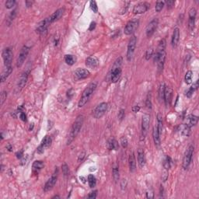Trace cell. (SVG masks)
Returning a JSON list of instances; mask_svg holds the SVG:
<instances>
[{
  "label": "cell",
  "instance_id": "cell-43",
  "mask_svg": "<svg viewBox=\"0 0 199 199\" xmlns=\"http://www.w3.org/2000/svg\"><path fill=\"white\" fill-rule=\"evenodd\" d=\"M90 8L93 11V13H97L98 11V7L97 5V2L95 1H90Z\"/></svg>",
  "mask_w": 199,
  "mask_h": 199
},
{
  "label": "cell",
  "instance_id": "cell-37",
  "mask_svg": "<svg viewBox=\"0 0 199 199\" xmlns=\"http://www.w3.org/2000/svg\"><path fill=\"white\" fill-rule=\"evenodd\" d=\"M192 77H193V72L190 70L188 71L185 74V77H184V80L187 84H190L192 82Z\"/></svg>",
  "mask_w": 199,
  "mask_h": 199
},
{
  "label": "cell",
  "instance_id": "cell-9",
  "mask_svg": "<svg viewBox=\"0 0 199 199\" xmlns=\"http://www.w3.org/2000/svg\"><path fill=\"white\" fill-rule=\"evenodd\" d=\"M136 44H137V38L135 36L131 37V39L129 41L128 45V50H127V54H126V58L128 62L132 61L133 55H134L135 50L136 48Z\"/></svg>",
  "mask_w": 199,
  "mask_h": 199
},
{
  "label": "cell",
  "instance_id": "cell-11",
  "mask_svg": "<svg viewBox=\"0 0 199 199\" xmlns=\"http://www.w3.org/2000/svg\"><path fill=\"white\" fill-rule=\"evenodd\" d=\"M13 52L10 48H5L2 51V59L4 62V65L6 67H10L12 62H13Z\"/></svg>",
  "mask_w": 199,
  "mask_h": 199
},
{
  "label": "cell",
  "instance_id": "cell-50",
  "mask_svg": "<svg viewBox=\"0 0 199 199\" xmlns=\"http://www.w3.org/2000/svg\"><path fill=\"white\" fill-rule=\"evenodd\" d=\"M97 190H94V191H92V192L88 195V198H97Z\"/></svg>",
  "mask_w": 199,
  "mask_h": 199
},
{
  "label": "cell",
  "instance_id": "cell-26",
  "mask_svg": "<svg viewBox=\"0 0 199 199\" xmlns=\"http://www.w3.org/2000/svg\"><path fill=\"white\" fill-rule=\"evenodd\" d=\"M152 138H153L155 145L159 146L160 145V135L157 129V126H155L152 130Z\"/></svg>",
  "mask_w": 199,
  "mask_h": 199
},
{
  "label": "cell",
  "instance_id": "cell-32",
  "mask_svg": "<svg viewBox=\"0 0 199 199\" xmlns=\"http://www.w3.org/2000/svg\"><path fill=\"white\" fill-rule=\"evenodd\" d=\"M65 61L69 65H72L76 63V58L72 54H66L65 56Z\"/></svg>",
  "mask_w": 199,
  "mask_h": 199
},
{
  "label": "cell",
  "instance_id": "cell-13",
  "mask_svg": "<svg viewBox=\"0 0 199 199\" xmlns=\"http://www.w3.org/2000/svg\"><path fill=\"white\" fill-rule=\"evenodd\" d=\"M57 178H58V169L55 170V172L48 180V181L46 182V184H44V191H49V190H52L56 184Z\"/></svg>",
  "mask_w": 199,
  "mask_h": 199
},
{
  "label": "cell",
  "instance_id": "cell-45",
  "mask_svg": "<svg viewBox=\"0 0 199 199\" xmlns=\"http://www.w3.org/2000/svg\"><path fill=\"white\" fill-rule=\"evenodd\" d=\"M152 54H153V50L152 48H149L146 51V53H145V59L146 60H149L151 59V57L152 56Z\"/></svg>",
  "mask_w": 199,
  "mask_h": 199
},
{
  "label": "cell",
  "instance_id": "cell-31",
  "mask_svg": "<svg viewBox=\"0 0 199 199\" xmlns=\"http://www.w3.org/2000/svg\"><path fill=\"white\" fill-rule=\"evenodd\" d=\"M119 167L117 164H115L113 167V179L116 183L119 180L120 174H119Z\"/></svg>",
  "mask_w": 199,
  "mask_h": 199
},
{
  "label": "cell",
  "instance_id": "cell-47",
  "mask_svg": "<svg viewBox=\"0 0 199 199\" xmlns=\"http://www.w3.org/2000/svg\"><path fill=\"white\" fill-rule=\"evenodd\" d=\"M165 3H167V9H171V8L174 6V4H175V2H174L173 0H168V1H167Z\"/></svg>",
  "mask_w": 199,
  "mask_h": 199
},
{
  "label": "cell",
  "instance_id": "cell-53",
  "mask_svg": "<svg viewBox=\"0 0 199 199\" xmlns=\"http://www.w3.org/2000/svg\"><path fill=\"white\" fill-rule=\"evenodd\" d=\"M139 110H140V107L139 106H134L132 107V111L135 113L139 112Z\"/></svg>",
  "mask_w": 199,
  "mask_h": 199
},
{
  "label": "cell",
  "instance_id": "cell-55",
  "mask_svg": "<svg viewBox=\"0 0 199 199\" xmlns=\"http://www.w3.org/2000/svg\"><path fill=\"white\" fill-rule=\"evenodd\" d=\"M67 96L69 98H71L72 96H73V90L72 89H69V90L67 92Z\"/></svg>",
  "mask_w": 199,
  "mask_h": 199
},
{
  "label": "cell",
  "instance_id": "cell-28",
  "mask_svg": "<svg viewBox=\"0 0 199 199\" xmlns=\"http://www.w3.org/2000/svg\"><path fill=\"white\" fill-rule=\"evenodd\" d=\"M198 121V117L195 115H190L188 117H187V125H188L189 127H192L197 125Z\"/></svg>",
  "mask_w": 199,
  "mask_h": 199
},
{
  "label": "cell",
  "instance_id": "cell-51",
  "mask_svg": "<svg viewBox=\"0 0 199 199\" xmlns=\"http://www.w3.org/2000/svg\"><path fill=\"white\" fill-rule=\"evenodd\" d=\"M20 119H21L23 121H26V114H25L24 112H23V111H21V112H20Z\"/></svg>",
  "mask_w": 199,
  "mask_h": 199
},
{
  "label": "cell",
  "instance_id": "cell-44",
  "mask_svg": "<svg viewBox=\"0 0 199 199\" xmlns=\"http://www.w3.org/2000/svg\"><path fill=\"white\" fill-rule=\"evenodd\" d=\"M120 143H121V146L123 148H127L128 146V139L126 137H121L120 139Z\"/></svg>",
  "mask_w": 199,
  "mask_h": 199
},
{
  "label": "cell",
  "instance_id": "cell-34",
  "mask_svg": "<svg viewBox=\"0 0 199 199\" xmlns=\"http://www.w3.org/2000/svg\"><path fill=\"white\" fill-rule=\"evenodd\" d=\"M157 129H158L160 135L162 134V117L161 114H158V115H157Z\"/></svg>",
  "mask_w": 199,
  "mask_h": 199
},
{
  "label": "cell",
  "instance_id": "cell-1",
  "mask_svg": "<svg viewBox=\"0 0 199 199\" xmlns=\"http://www.w3.org/2000/svg\"><path fill=\"white\" fill-rule=\"evenodd\" d=\"M166 45L167 42L166 40L162 39L159 43L158 48L156 49V52L154 55V62H156L158 66V70L160 72L162 71L163 66H164L165 60H166Z\"/></svg>",
  "mask_w": 199,
  "mask_h": 199
},
{
  "label": "cell",
  "instance_id": "cell-25",
  "mask_svg": "<svg viewBox=\"0 0 199 199\" xmlns=\"http://www.w3.org/2000/svg\"><path fill=\"white\" fill-rule=\"evenodd\" d=\"M138 162H139V166L140 168H142L145 164V153L142 149H139L138 151Z\"/></svg>",
  "mask_w": 199,
  "mask_h": 199
},
{
  "label": "cell",
  "instance_id": "cell-4",
  "mask_svg": "<svg viewBox=\"0 0 199 199\" xmlns=\"http://www.w3.org/2000/svg\"><path fill=\"white\" fill-rule=\"evenodd\" d=\"M122 62H123L122 57H119L117 60L115 61V62L114 63L112 69L110 72V80L114 83H116L120 79V77L121 76V64H122Z\"/></svg>",
  "mask_w": 199,
  "mask_h": 199
},
{
  "label": "cell",
  "instance_id": "cell-30",
  "mask_svg": "<svg viewBox=\"0 0 199 199\" xmlns=\"http://www.w3.org/2000/svg\"><path fill=\"white\" fill-rule=\"evenodd\" d=\"M179 131L181 132V134L184 136H189L190 132V128L188 125H187L186 124L185 125H181L179 126Z\"/></svg>",
  "mask_w": 199,
  "mask_h": 199
},
{
  "label": "cell",
  "instance_id": "cell-36",
  "mask_svg": "<svg viewBox=\"0 0 199 199\" xmlns=\"http://www.w3.org/2000/svg\"><path fill=\"white\" fill-rule=\"evenodd\" d=\"M88 183H89V186L91 188H93L97 184V180H96L95 177L92 174H89L88 176Z\"/></svg>",
  "mask_w": 199,
  "mask_h": 199
},
{
  "label": "cell",
  "instance_id": "cell-7",
  "mask_svg": "<svg viewBox=\"0 0 199 199\" xmlns=\"http://www.w3.org/2000/svg\"><path fill=\"white\" fill-rule=\"evenodd\" d=\"M150 123V116L149 115H144L142 120V130H141L140 140L142 141L145 139V136L148 133Z\"/></svg>",
  "mask_w": 199,
  "mask_h": 199
},
{
  "label": "cell",
  "instance_id": "cell-54",
  "mask_svg": "<svg viewBox=\"0 0 199 199\" xmlns=\"http://www.w3.org/2000/svg\"><path fill=\"white\" fill-rule=\"evenodd\" d=\"M16 157H17V158H21L22 156H24V152L22 151H20V152H18L16 154Z\"/></svg>",
  "mask_w": 199,
  "mask_h": 199
},
{
  "label": "cell",
  "instance_id": "cell-22",
  "mask_svg": "<svg viewBox=\"0 0 199 199\" xmlns=\"http://www.w3.org/2000/svg\"><path fill=\"white\" fill-rule=\"evenodd\" d=\"M172 96H173V90L170 87H165V92H164V97L163 100L165 102L166 106L168 107L170 105L171 100H172Z\"/></svg>",
  "mask_w": 199,
  "mask_h": 199
},
{
  "label": "cell",
  "instance_id": "cell-41",
  "mask_svg": "<svg viewBox=\"0 0 199 199\" xmlns=\"http://www.w3.org/2000/svg\"><path fill=\"white\" fill-rule=\"evenodd\" d=\"M62 173L65 177H68L69 175V167H68V165L66 163H64L62 165Z\"/></svg>",
  "mask_w": 199,
  "mask_h": 199
},
{
  "label": "cell",
  "instance_id": "cell-18",
  "mask_svg": "<svg viewBox=\"0 0 199 199\" xmlns=\"http://www.w3.org/2000/svg\"><path fill=\"white\" fill-rule=\"evenodd\" d=\"M29 73H30V71L27 70V71L24 72L22 73L21 76H20V79L18 81L17 84V89L19 91L21 90V89L25 87V85H26V82H27V79H28Z\"/></svg>",
  "mask_w": 199,
  "mask_h": 199
},
{
  "label": "cell",
  "instance_id": "cell-40",
  "mask_svg": "<svg viewBox=\"0 0 199 199\" xmlns=\"http://www.w3.org/2000/svg\"><path fill=\"white\" fill-rule=\"evenodd\" d=\"M165 2H162V1H158V2H156V7H155V9H156V12H160V11L162 10L163 6H164Z\"/></svg>",
  "mask_w": 199,
  "mask_h": 199
},
{
  "label": "cell",
  "instance_id": "cell-2",
  "mask_svg": "<svg viewBox=\"0 0 199 199\" xmlns=\"http://www.w3.org/2000/svg\"><path fill=\"white\" fill-rule=\"evenodd\" d=\"M83 121H84V116L83 115H79L78 117H76V121L73 123V125L72 126L71 130H70L69 135V139H68L67 141V145L71 144L72 142L78 135L80 130L82 128Z\"/></svg>",
  "mask_w": 199,
  "mask_h": 199
},
{
  "label": "cell",
  "instance_id": "cell-19",
  "mask_svg": "<svg viewBox=\"0 0 199 199\" xmlns=\"http://www.w3.org/2000/svg\"><path fill=\"white\" fill-rule=\"evenodd\" d=\"M196 15L197 12L195 8H191L189 11V21H188V26L190 30H193L195 28V20H196Z\"/></svg>",
  "mask_w": 199,
  "mask_h": 199
},
{
  "label": "cell",
  "instance_id": "cell-21",
  "mask_svg": "<svg viewBox=\"0 0 199 199\" xmlns=\"http://www.w3.org/2000/svg\"><path fill=\"white\" fill-rule=\"evenodd\" d=\"M99 60H98L96 57L94 56H89L87 58L86 60V65L88 68H90L92 69H95L99 66Z\"/></svg>",
  "mask_w": 199,
  "mask_h": 199
},
{
  "label": "cell",
  "instance_id": "cell-10",
  "mask_svg": "<svg viewBox=\"0 0 199 199\" xmlns=\"http://www.w3.org/2000/svg\"><path fill=\"white\" fill-rule=\"evenodd\" d=\"M29 52H30V48L27 46H24L21 48L20 52V54L18 55L17 60H16V66L18 68L21 67L23 64L24 63L25 60H26V57L28 55Z\"/></svg>",
  "mask_w": 199,
  "mask_h": 199
},
{
  "label": "cell",
  "instance_id": "cell-57",
  "mask_svg": "<svg viewBox=\"0 0 199 199\" xmlns=\"http://www.w3.org/2000/svg\"><path fill=\"white\" fill-rule=\"evenodd\" d=\"M84 155H85V152H82V154H80L79 157V161H80V160H81V161H82V159L84 158V156H85Z\"/></svg>",
  "mask_w": 199,
  "mask_h": 199
},
{
  "label": "cell",
  "instance_id": "cell-12",
  "mask_svg": "<svg viewBox=\"0 0 199 199\" xmlns=\"http://www.w3.org/2000/svg\"><path fill=\"white\" fill-rule=\"evenodd\" d=\"M150 8V4L146 2H140L139 4L135 5L133 8V13L134 14H142L147 12Z\"/></svg>",
  "mask_w": 199,
  "mask_h": 199
},
{
  "label": "cell",
  "instance_id": "cell-59",
  "mask_svg": "<svg viewBox=\"0 0 199 199\" xmlns=\"http://www.w3.org/2000/svg\"><path fill=\"white\" fill-rule=\"evenodd\" d=\"M6 148L8 149V150H9V151H12V149H13V148H12V146H11L10 145H7Z\"/></svg>",
  "mask_w": 199,
  "mask_h": 199
},
{
  "label": "cell",
  "instance_id": "cell-33",
  "mask_svg": "<svg viewBox=\"0 0 199 199\" xmlns=\"http://www.w3.org/2000/svg\"><path fill=\"white\" fill-rule=\"evenodd\" d=\"M119 147V145H118V142H117V140L115 139H110L108 142V149L112 150V149H115V150H117Z\"/></svg>",
  "mask_w": 199,
  "mask_h": 199
},
{
  "label": "cell",
  "instance_id": "cell-38",
  "mask_svg": "<svg viewBox=\"0 0 199 199\" xmlns=\"http://www.w3.org/2000/svg\"><path fill=\"white\" fill-rule=\"evenodd\" d=\"M165 87H166V86H165V83H164V82H162V84L160 85V89H159V93H158L159 99H160V100H163V97H164Z\"/></svg>",
  "mask_w": 199,
  "mask_h": 199
},
{
  "label": "cell",
  "instance_id": "cell-24",
  "mask_svg": "<svg viewBox=\"0 0 199 199\" xmlns=\"http://www.w3.org/2000/svg\"><path fill=\"white\" fill-rule=\"evenodd\" d=\"M128 162H129L130 171H131L132 173H133V172H135V170H136V160H135V154L133 152H132V153L130 154Z\"/></svg>",
  "mask_w": 199,
  "mask_h": 199
},
{
  "label": "cell",
  "instance_id": "cell-49",
  "mask_svg": "<svg viewBox=\"0 0 199 199\" xmlns=\"http://www.w3.org/2000/svg\"><path fill=\"white\" fill-rule=\"evenodd\" d=\"M194 92H195V89H193L192 87H190V89H188V90L187 91L186 93V96L188 97H190L191 96L193 95V93H194Z\"/></svg>",
  "mask_w": 199,
  "mask_h": 199
},
{
  "label": "cell",
  "instance_id": "cell-42",
  "mask_svg": "<svg viewBox=\"0 0 199 199\" xmlns=\"http://www.w3.org/2000/svg\"><path fill=\"white\" fill-rule=\"evenodd\" d=\"M16 4V1L15 0H8L6 2V7L7 9H12Z\"/></svg>",
  "mask_w": 199,
  "mask_h": 199
},
{
  "label": "cell",
  "instance_id": "cell-17",
  "mask_svg": "<svg viewBox=\"0 0 199 199\" xmlns=\"http://www.w3.org/2000/svg\"><path fill=\"white\" fill-rule=\"evenodd\" d=\"M90 75V72L86 69H77L74 72V76L76 80H81L87 79Z\"/></svg>",
  "mask_w": 199,
  "mask_h": 199
},
{
  "label": "cell",
  "instance_id": "cell-15",
  "mask_svg": "<svg viewBox=\"0 0 199 199\" xmlns=\"http://www.w3.org/2000/svg\"><path fill=\"white\" fill-rule=\"evenodd\" d=\"M52 138L50 136H48V135H46V136L43 139L42 142H41V145L37 147V153L39 154L43 153L44 152V150H45L47 148L49 147L50 145H52Z\"/></svg>",
  "mask_w": 199,
  "mask_h": 199
},
{
  "label": "cell",
  "instance_id": "cell-16",
  "mask_svg": "<svg viewBox=\"0 0 199 199\" xmlns=\"http://www.w3.org/2000/svg\"><path fill=\"white\" fill-rule=\"evenodd\" d=\"M51 24H51V22L48 20V18H46L45 20H44L43 21L40 22L39 24H38V26H37L36 31H37V34H44V33L47 32L48 26H49Z\"/></svg>",
  "mask_w": 199,
  "mask_h": 199
},
{
  "label": "cell",
  "instance_id": "cell-52",
  "mask_svg": "<svg viewBox=\"0 0 199 199\" xmlns=\"http://www.w3.org/2000/svg\"><path fill=\"white\" fill-rule=\"evenodd\" d=\"M146 106H147L148 108H152L151 100H150V97L149 98V96H148V98L147 100H146Z\"/></svg>",
  "mask_w": 199,
  "mask_h": 199
},
{
  "label": "cell",
  "instance_id": "cell-29",
  "mask_svg": "<svg viewBox=\"0 0 199 199\" xmlns=\"http://www.w3.org/2000/svg\"><path fill=\"white\" fill-rule=\"evenodd\" d=\"M44 167V162L41 160H37V161H35L33 163L32 166V170L33 172H34V173H39V171L41 170L42 168Z\"/></svg>",
  "mask_w": 199,
  "mask_h": 199
},
{
  "label": "cell",
  "instance_id": "cell-3",
  "mask_svg": "<svg viewBox=\"0 0 199 199\" xmlns=\"http://www.w3.org/2000/svg\"><path fill=\"white\" fill-rule=\"evenodd\" d=\"M97 83L96 82H92L88 86V87L85 89V90L83 91V93L82 94V97L80 98L79 101L78 106L79 107H82L87 104V102L89 101V98L92 97L93 93H94V91L97 89Z\"/></svg>",
  "mask_w": 199,
  "mask_h": 199
},
{
  "label": "cell",
  "instance_id": "cell-46",
  "mask_svg": "<svg viewBox=\"0 0 199 199\" xmlns=\"http://www.w3.org/2000/svg\"><path fill=\"white\" fill-rule=\"evenodd\" d=\"M6 97H7V93L6 92H5V91H3V92L1 93V103H0L1 105H2L3 103L5 102V100H6Z\"/></svg>",
  "mask_w": 199,
  "mask_h": 199
},
{
  "label": "cell",
  "instance_id": "cell-48",
  "mask_svg": "<svg viewBox=\"0 0 199 199\" xmlns=\"http://www.w3.org/2000/svg\"><path fill=\"white\" fill-rule=\"evenodd\" d=\"M118 118H119L120 121L125 118V110H123V109L120 110L119 113H118Z\"/></svg>",
  "mask_w": 199,
  "mask_h": 199
},
{
  "label": "cell",
  "instance_id": "cell-39",
  "mask_svg": "<svg viewBox=\"0 0 199 199\" xmlns=\"http://www.w3.org/2000/svg\"><path fill=\"white\" fill-rule=\"evenodd\" d=\"M16 16V10L14 9V10L11 12L10 14H9V17H8V20H7V24H8L9 26L12 24V22L13 21V20L15 19Z\"/></svg>",
  "mask_w": 199,
  "mask_h": 199
},
{
  "label": "cell",
  "instance_id": "cell-58",
  "mask_svg": "<svg viewBox=\"0 0 199 199\" xmlns=\"http://www.w3.org/2000/svg\"><path fill=\"white\" fill-rule=\"evenodd\" d=\"M33 2H29V1H26V5L27 7H30L32 6Z\"/></svg>",
  "mask_w": 199,
  "mask_h": 199
},
{
  "label": "cell",
  "instance_id": "cell-20",
  "mask_svg": "<svg viewBox=\"0 0 199 199\" xmlns=\"http://www.w3.org/2000/svg\"><path fill=\"white\" fill-rule=\"evenodd\" d=\"M64 13H65V8H60V9H57L54 13H52L49 17H48L49 21L51 22V24L59 20L62 16Z\"/></svg>",
  "mask_w": 199,
  "mask_h": 199
},
{
  "label": "cell",
  "instance_id": "cell-6",
  "mask_svg": "<svg viewBox=\"0 0 199 199\" xmlns=\"http://www.w3.org/2000/svg\"><path fill=\"white\" fill-rule=\"evenodd\" d=\"M193 153H194V146L190 145L185 151L184 159H183V168L184 170L188 169V167H190V162L192 161Z\"/></svg>",
  "mask_w": 199,
  "mask_h": 199
},
{
  "label": "cell",
  "instance_id": "cell-56",
  "mask_svg": "<svg viewBox=\"0 0 199 199\" xmlns=\"http://www.w3.org/2000/svg\"><path fill=\"white\" fill-rule=\"evenodd\" d=\"M95 27H96V23H95V22H92V23H91V24H90V26H89V30H93V29H95Z\"/></svg>",
  "mask_w": 199,
  "mask_h": 199
},
{
  "label": "cell",
  "instance_id": "cell-27",
  "mask_svg": "<svg viewBox=\"0 0 199 199\" xmlns=\"http://www.w3.org/2000/svg\"><path fill=\"white\" fill-rule=\"evenodd\" d=\"M12 72H13L12 66H10V67H6V69L3 70V72L1 74V82H4L6 80V79L10 76Z\"/></svg>",
  "mask_w": 199,
  "mask_h": 199
},
{
  "label": "cell",
  "instance_id": "cell-8",
  "mask_svg": "<svg viewBox=\"0 0 199 199\" xmlns=\"http://www.w3.org/2000/svg\"><path fill=\"white\" fill-rule=\"evenodd\" d=\"M139 25V21L138 19H133L128 22V24H126L124 32L126 35H132L133 34L135 30L138 29Z\"/></svg>",
  "mask_w": 199,
  "mask_h": 199
},
{
  "label": "cell",
  "instance_id": "cell-23",
  "mask_svg": "<svg viewBox=\"0 0 199 199\" xmlns=\"http://www.w3.org/2000/svg\"><path fill=\"white\" fill-rule=\"evenodd\" d=\"M180 41V30L179 28H175L173 30V36H172V40H171V44L173 47H176L178 44V42Z\"/></svg>",
  "mask_w": 199,
  "mask_h": 199
},
{
  "label": "cell",
  "instance_id": "cell-14",
  "mask_svg": "<svg viewBox=\"0 0 199 199\" xmlns=\"http://www.w3.org/2000/svg\"><path fill=\"white\" fill-rule=\"evenodd\" d=\"M157 26H158V20L157 19H154L148 24L146 29H145V34H146L147 37H151L153 35V34L156 32V29H157Z\"/></svg>",
  "mask_w": 199,
  "mask_h": 199
},
{
  "label": "cell",
  "instance_id": "cell-35",
  "mask_svg": "<svg viewBox=\"0 0 199 199\" xmlns=\"http://www.w3.org/2000/svg\"><path fill=\"white\" fill-rule=\"evenodd\" d=\"M171 162H172V160H171V158L170 156H166L163 160V167H164L165 170H168L171 167Z\"/></svg>",
  "mask_w": 199,
  "mask_h": 199
},
{
  "label": "cell",
  "instance_id": "cell-5",
  "mask_svg": "<svg viewBox=\"0 0 199 199\" xmlns=\"http://www.w3.org/2000/svg\"><path fill=\"white\" fill-rule=\"evenodd\" d=\"M108 110V104L106 102H103L101 104L96 107L95 109L93 111V116L96 119L101 118Z\"/></svg>",
  "mask_w": 199,
  "mask_h": 199
}]
</instances>
